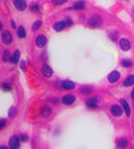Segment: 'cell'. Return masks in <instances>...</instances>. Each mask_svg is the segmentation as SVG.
Returning <instances> with one entry per match:
<instances>
[{"mask_svg": "<svg viewBox=\"0 0 134 149\" xmlns=\"http://www.w3.org/2000/svg\"><path fill=\"white\" fill-rule=\"evenodd\" d=\"M102 24V19H101L98 15H92L90 19H88V25L91 27H97Z\"/></svg>", "mask_w": 134, "mask_h": 149, "instance_id": "obj_1", "label": "cell"}, {"mask_svg": "<svg viewBox=\"0 0 134 149\" xmlns=\"http://www.w3.org/2000/svg\"><path fill=\"white\" fill-rule=\"evenodd\" d=\"M9 147L10 149H19L20 148V139L17 136H12L9 139Z\"/></svg>", "mask_w": 134, "mask_h": 149, "instance_id": "obj_2", "label": "cell"}, {"mask_svg": "<svg viewBox=\"0 0 134 149\" xmlns=\"http://www.w3.org/2000/svg\"><path fill=\"white\" fill-rule=\"evenodd\" d=\"M1 40H3V42L5 44V45H10L12 42V35L10 34V31H3V34H1Z\"/></svg>", "mask_w": 134, "mask_h": 149, "instance_id": "obj_3", "label": "cell"}, {"mask_svg": "<svg viewBox=\"0 0 134 149\" xmlns=\"http://www.w3.org/2000/svg\"><path fill=\"white\" fill-rule=\"evenodd\" d=\"M35 44H36L37 47L42 49V47L46 46V44H47V39H46L45 35H39L37 37H36V40H35Z\"/></svg>", "mask_w": 134, "mask_h": 149, "instance_id": "obj_4", "label": "cell"}, {"mask_svg": "<svg viewBox=\"0 0 134 149\" xmlns=\"http://www.w3.org/2000/svg\"><path fill=\"white\" fill-rule=\"evenodd\" d=\"M62 103L63 104H66V106H71L75 103V101H76V97L73 96V95H66V96H63L62 97Z\"/></svg>", "mask_w": 134, "mask_h": 149, "instance_id": "obj_5", "label": "cell"}, {"mask_svg": "<svg viewBox=\"0 0 134 149\" xmlns=\"http://www.w3.org/2000/svg\"><path fill=\"white\" fill-rule=\"evenodd\" d=\"M110 113H112L114 117H121V116L123 114V109L121 106L115 104V106H112L110 107Z\"/></svg>", "mask_w": 134, "mask_h": 149, "instance_id": "obj_6", "label": "cell"}, {"mask_svg": "<svg viewBox=\"0 0 134 149\" xmlns=\"http://www.w3.org/2000/svg\"><path fill=\"white\" fill-rule=\"evenodd\" d=\"M119 47L122 51H129L131 50V42L127 39H121L119 40Z\"/></svg>", "mask_w": 134, "mask_h": 149, "instance_id": "obj_7", "label": "cell"}, {"mask_svg": "<svg viewBox=\"0 0 134 149\" xmlns=\"http://www.w3.org/2000/svg\"><path fill=\"white\" fill-rule=\"evenodd\" d=\"M14 5H15V8L17 9V10L22 11V10H25L26 9L27 4H26L25 0H14Z\"/></svg>", "mask_w": 134, "mask_h": 149, "instance_id": "obj_8", "label": "cell"}, {"mask_svg": "<svg viewBox=\"0 0 134 149\" xmlns=\"http://www.w3.org/2000/svg\"><path fill=\"white\" fill-rule=\"evenodd\" d=\"M41 72H42V74L45 77H51L52 74H53V71H52V68L49 66V65H44L42 67H41Z\"/></svg>", "mask_w": 134, "mask_h": 149, "instance_id": "obj_9", "label": "cell"}, {"mask_svg": "<svg viewBox=\"0 0 134 149\" xmlns=\"http://www.w3.org/2000/svg\"><path fill=\"white\" fill-rule=\"evenodd\" d=\"M119 77H121V74H119L118 71H113V72H110L109 73V76H108V81L110 83H115L118 80H119Z\"/></svg>", "mask_w": 134, "mask_h": 149, "instance_id": "obj_10", "label": "cell"}, {"mask_svg": "<svg viewBox=\"0 0 134 149\" xmlns=\"http://www.w3.org/2000/svg\"><path fill=\"white\" fill-rule=\"evenodd\" d=\"M98 102H99L98 97H92V98L87 100L86 104H87V107H88V108H94V107H97V104H98Z\"/></svg>", "mask_w": 134, "mask_h": 149, "instance_id": "obj_11", "label": "cell"}, {"mask_svg": "<svg viewBox=\"0 0 134 149\" xmlns=\"http://www.w3.org/2000/svg\"><path fill=\"white\" fill-rule=\"evenodd\" d=\"M61 87L63 90H73V88L76 87V85H75V82H72V81H62Z\"/></svg>", "mask_w": 134, "mask_h": 149, "instance_id": "obj_12", "label": "cell"}, {"mask_svg": "<svg viewBox=\"0 0 134 149\" xmlns=\"http://www.w3.org/2000/svg\"><path fill=\"white\" fill-rule=\"evenodd\" d=\"M119 102H121V104H122V107H123L124 112H126V114H127L128 117H129V116H131V107H129L128 102H127L126 100H124V98H122V100L119 101Z\"/></svg>", "mask_w": 134, "mask_h": 149, "instance_id": "obj_13", "label": "cell"}, {"mask_svg": "<svg viewBox=\"0 0 134 149\" xmlns=\"http://www.w3.org/2000/svg\"><path fill=\"white\" fill-rule=\"evenodd\" d=\"M66 26L67 25H66V22H65V21H57V22H55L53 29H55V31H62Z\"/></svg>", "mask_w": 134, "mask_h": 149, "instance_id": "obj_14", "label": "cell"}, {"mask_svg": "<svg viewBox=\"0 0 134 149\" xmlns=\"http://www.w3.org/2000/svg\"><path fill=\"white\" fill-rule=\"evenodd\" d=\"M132 85H134V74L128 76L126 80H124V82H123V86L124 87H131Z\"/></svg>", "mask_w": 134, "mask_h": 149, "instance_id": "obj_15", "label": "cell"}, {"mask_svg": "<svg viewBox=\"0 0 134 149\" xmlns=\"http://www.w3.org/2000/svg\"><path fill=\"white\" fill-rule=\"evenodd\" d=\"M19 57H20V51L16 50L15 52L11 55V60H10V61H11L12 63H17V62H19Z\"/></svg>", "mask_w": 134, "mask_h": 149, "instance_id": "obj_16", "label": "cell"}, {"mask_svg": "<svg viewBox=\"0 0 134 149\" xmlns=\"http://www.w3.org/2000/svg\"><path fill=\"white\" fill-rule=\"evenodd\" d=\"M127 146H128V141H127L126 138H121L118 141V148L119 149H126Z\"/></svg>", "mask_w": 134, "mask_h": 149, "instance_id": "obj_17", "label": "cell"}, {"mask_svg": "<svg viewBox=\"0 0 134 149\" xmlns=\"http://www.w3.org/2000/svg\"><path fill=\"white\" fill-rule=\"evenodd\" d=\"M85 6H86V3H85V1H76V3L72 5L71 9H75V10H80V9H83Z\"/></svg>", "mask_w": 134, "mask_h": 149, "instance_id": "obj_18", "label": "cell"}, {"mask_svg": "<svg viewBox=\"0 0 134 149\" xmlns=\"http://www.w3.org/2000/svg\"><path fill=\"white\" fill-rule=\"evenodd\" d=\"M17 36L21 37V39H24V37H26V31H25V29H24L22 26L17 27Z\"/></svg>", "mask_w": 134, "mask_h": 149, "instance_id": "obj_19", "label": "cell"}, {"mask_svg": "<svg viewBox=\"0 0 134 149\" xmlns=\"http://www.w3.org/2000/svg\"><path fill=\"white\" fill-rule=\"evenodd\" d=\"M10 60H11V55H10V52H9L8 50H5L3 52V61L6 62V61H10Z\"/></svg>", "mask_w": 134, "mask_h": 149, "instance_id": "obj_20", "label": "cell"}, {"mask_svg": "<svg viewBox=\"0 0 134 149\" xmlns=\"http://www.w3.org/2000/svg\"><path fill=\"white\" fill-rule=\"evenodd\" d=\"M81 92L83 93V95H91L92 93V87L91 86H85L81 88Z\"/></svg>", "mask_w": 134, "mask_h": 149, "instance_id": "obj_21", "label": "cell"}, {"mask_svg": "<svg viewBox=\"0 0 134 149\" xmlns=\"http://www.w3.org/2000/svg\"><path fill=\"white\" fill-rule=\"evenodd\" d=\"M50 113H51V109H50V107H47V106L41 109V116H44V117H47Z\"/></svg>", "mask_w": 134, "mask_h": 149, "instance_id": "obj_22", "label": "cell"}, {"mask_svg": "<svg viewBox=\"0 0 134 149\" xmlns=\"http://www.w3.org/2000/svg\"><path fill=\"white\" fill-rule=\"evenodd\" d=\"M41 25H42V22H41L40 20L35 21V22H34V25H32V31H36V30H39L40 27H41Z\"/></svg>", "mask_w": 134, "mask_h": 149, "instance_id": "obj_23", "label": "cell"}, {"mask_svg": "<svg viewBox=\"0 0 134 149\" xmlns=\"http://www.w3.org/2000/svg\"><path fill=\"white\" fill-rule=\"evenodd\" d=\"M122 65L124 67H131L133 65V61L132 60H122Z\"/></svg>", "mask_w": 134, "mask_h": 149, "instance_id": "obj_24", "label": "cell"}, {"mask_svg": "<svg viewBox=\"0 0 134 149\" xmlns=\"http://www.w3.org/2000/svg\"><path fill=\"white\" fill-rule=\"evenodd\" d=\"M1 90H4V91H11L12 86L10 85V83H3V85H1Z\"/></svg>", "mask_w": 134, "mask_h": 149, "instance_id": "obj_25", "label": "cell"}, {"mask_svg": "<svg viewBox=\"0 0 134 149\" xmlns=\"http://www.w3.org/2000/svg\"><path fill=\"white\" fill-rule=\"evenodd\" d=\"M16 116V108L15 107H11L10 109H9V117L12 118V117H15Z\"/></svg>", "mask_w": 134, "mask_h": 149, "instance_id": "obj_26", "label": "cell"}, {"mask_svg": "<svg viewBox=\"0 0 134 149\" xmlns=\"http://www.w3.org/2000/svg\"><path fill=\"white\" fill-rule=\"evenodd\" d=\"M52 4H55V5H62V4H65L67 1V0H51Z\"/></svg>", "mask_w": 134, "mask_h": 149, "instance_id": "obj_27", "label": "cell"}, {"mask_svg": "<svg viewBox=\"0 0 134 149\" xmlns=\"http://www.w3.org/2000/svg\"><path fill=\"white\" fill-rule=\"evenodd\" d=\"M6 125V119H1L0 120V129H3Z\"/></svg>", "mask_w": 134, "mask_h": 149, "instance_id": "obj_28", "label": "cell"}, {"mask_svg": "<svg viewBox=\"0 0 134 149\" xmlns=\"http://www.w3.org/2000/svg\"><path fill=\"white\" fill-rule=\"evenodd\" d=\"M31 10L39 11V5H37V4H35V5H31Z\"/></svg>", "mask_w": 134, "mask_h": 149, "instance_id": "obj_29", "label": "cell"}, {"mask_svg": "<svg viewBox=\"0 0 134 149\" xmlns=\"http://www.w3.org/2000/svg\"><path fill=\"white\" fill-rule=\"evenodd\" d=\"M65 22H66V25H67V26H68V25H72V20H71L70 17H67L66 20H65Z\"/></svg>", "mask_w": 134, "mask_h": 149, "instance_id": "obj_30", "label": "cell"}, {"mask_svg": "<svg viewBox=\"0 0 134 149\" xmlns=\"http://www.w3.org/2000/svg\"><path fill=\"white\" fill-rule=\"evenodd\" d=\"M21 141H22V142H26V141H27V137L25 136V134H24V136H21Z\"/></svg>", "mask_w": 134, "mask_h": 149, "instance_id": "obj_31", "label": "cell"}, {"mask_svg": "<svg viewBox=\"0 0 134 149\" xmlns=\"http://www.w3.org/2000/svg\"><path fill=\"white\" fill-rule=\"evenodd\" d=\"M21 68L25 70V62H21Z\"/></svg>", "mask_w": 134, "mask_h": 149, "instance_id": "obj_32", "label": "cell"}, {"mask_svg": "<svg viewBox=\"0 0 134 149\" xmlns=\"http://www.w3.org/2000/svg\"><path fill=\"white\" fill-rule=\"evenodd\" d=\"M131 96H132V98H134V88H133V91H132V93H131Z\"/></svg>", "mask_w": 134, "mask_h": 149, "instance_id": "obj_33", "label": "cell"}, {"mask_svg": "<svg viewBox=\"0 0 134 149\" xmlns=\"http://www.w3.org/2000/svg\"><path fill=\"white\" fill-rule=\"evenodd\" d=\"M11 26L12 27H16V25H15V22H14V21H11Z\"/></svg>", "mask_w": 134, "mask_h": 149, "instance_id": "obj_34", "label": "cell"}, {"mask_svg": "<svg viewBox=\"0 0 134 149\" xmlns=\"http://www.w3.org/2000/svg\"><path fill=\"white\" fill-rule=\"evenodd\" d=\"M0 149H9V148H6V147H4V146H0Z\"/></svg>", "mask_w": 134, "mask_h": 149, "instance_id": "obj_35", "label": "cell"}, {"mask_svg": "<svg viewBox=\"0 0 134 149\" xmlns=\"http://www.w3.org/2000/svg\"><path fill=\"white\" fill-rule=\"evenodd\" d=\"M1 30H3V24L0 22V31H1Z\"/></svg>", "mask_w": 134, "mask_h": 149, "instance_id": "obj_36", "label": "cell"}]
</instances>
